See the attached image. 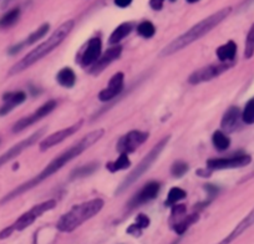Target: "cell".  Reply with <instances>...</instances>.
Listing matches in <instances>:
<instances>
[{
    "label": "cell",
    "instance_id": "6da1fadb",
    "mask_svg": "<svg viewBox=\"0 0 254 244\" xmlns=\"http://www.w3.org/2000/svg\"><path fill=\"white\" fill-rule=\"evenodd\" d=\"M104 133H105L104 128H99V130L88 132L87 135L84 136L80 141H78L74 146L69 147V149H66L65 151H62L59 156L55 157V158H54L53 161H51L50 163H49V165L41 171V172H39L38 175L35 176L34 178L27 181V182H24L23 184H20L19 187H16L15 189L9 192V193L6 194L1 201H0V205L8 203V202H10L11 199L16 198V197L20 196V194L30 191L31 188H34V187H36L38 184H40L41 182L48 180L49 177H51L53 175L59 172V171L61 170L62 167H65L71 159L76 158V157L80 156L83 152H85L86 150H88L91 146H94L97 141L104 136Z\"/></svg>",
    "mask_w": 254,
    "mask_h": 244
},
{
    "label": "cell",
    "instance_id": "7a4b0ae2",
    "mask_svg": "<svg viewBox=\"0 0 254 244\" xmlns=\"http://www.w3.org/2000/svg\"><path fill=\"white\" fill-rule=\"evenodd\" d=\"M230 13H232V8L227 6V8L221 9V10L216 11L212 15L207 16L206 19L201 20L199 23L193 25L191 29H188L187 31L183 32L182 35H179L178 37L172 40L169 45H166L162 49L161 56H169L176 53H179V51L190 46L191 44L199 40L201 37L206 36L209 31H212L214 28L218 27L226 18H228Z\"/></svg>",
    "mask_w": 254,
    "mask_h": 244
},
{
    "label": "cell",
    "instance_id": "3957f363",
    "mask_svg": "<svg viewBox=\"0 0 254 244\" xmlns=\"http://www.w3.org/2000/svg\"><path fill=\"white\" fill-rule=\"evenodd\" d=\"M74 27H75V22H74V20H67V22L62 23V24L50 35V37H49L48 40H45L40 45L32 49V50L30 51V53H28L19 62H16V64L11 67L10 71H9V75L13 76V75L20 74V72H23L24 70L29 69L30 66H32L34 64L39 62L41 59L48 56L51 51L55 50V49L69 36V34L71 32V30L74 29Z\"/></svg>",
    "mask_w": 254,
    "mask_h": 244
},
{
    "label": "cell",
    "instance_id": "277c9868",
    "mask_svg": "<svg viewBox=\"0 0 254 244\" xmlns=\"http://www.w3.org/2000/svg\"><path fill=\"white\" fill-rule=\"evenodd\" d=\"M102 207H104V201L101 198H95L75 206L60 218L56 224L57 229L60 232H65V233L75 231L86 220L96 215L102 210Z\"/></svg>",
    "mask_w": 254,
    "mask_h": 244
},
{
    "label": "cell",
    "instance_id": "5b68a950",
    "mask_svg": "<svg viewBox=\"0 0 254 244\" xmlns=\"http://www.w3.org/2000/svg\"><path fill=\"white\" fill-rule=\"evenodd\" d=\"M169 141V136H166V137H163L160 142H157V144L152 147V150H151V151L141 159L139 166H137V167L135 168V170L132 171L127 177H126V180L123 181L122 184L118 187L117 193H121L122 191L129 188L130 186H132L139 178H141L142 176L144 175V172H147V170H150L151 166H152L153 163H155L156 159L160 157L161 152H162L163 150H165V147L167 146Z\"/></svg>",
    "mask_w": 254,
    "mask_h": 244
},
{
    "label": "cell",
    "instance_id": "8992f818",
    "mask_svg": "<svg viewBox=\"0 0 254 244\" xmlns=\"http://www.w3.org/2000/svg\"><path fill=\"white\" fill-rule=\"evenodd\" d=\"M235 65V61L233 62H222L220 61L218 64H211L207 65V66L201 67V69L196 70L195 72L191 74V76L188 77V83L191 85H198V84L202 83H208L211 80L216 79L220 75L225 74L226 71L233 67Z\"/></svg>",
    "mask_w": 254,
    "mask_h": 244
},
{
    "label": "cell",
    "instance_id": "52a82bcc",
    "mask_svg": "<svg viewBox=\"0 0 254 244\" xmlns=\"http://www.w3.org/2000/svg\"><path fill=\"white\" fill-rule=\"evenodd\" d=\"M55 206H56V201H55V199H49V201L43 202L40 205L34 206L31 210H29L28 212H25L24 214L20 215V217L15 220V223H14L13 226H11V228H13V231L18 232L24 231L25 228L31 226L32 223L38 219L39 217H41L44 213L49 212V211H51L53 208H55Z\"/></svg>",
    "mask_w": 254,
    "mask_h": 244
},
{
    "label": "cell",
    "instance_id": "ba28073f",
    "mask_svg": "<svg viewBox=\"0 0 254 244\" xmlns=\"http://www.w3.org/2000/svg\"><path fill=\"white\" fill-rule=\"evenodd\" d=\"M148 137H150V133L146 132V131L132 130L118 140L116 150L120 153H134L140 146H142L148 140Z\"/></svg>",
    "mask_w": 254,
    "mask_h": 244
},
{
    "label": "cell",
    "instance_id": "9c48e42d",
    "mask_svg": "<svg viewBox=\"0 0 254 244\" xmlns=\"http://www.w3.org/2000/svg\"><path fill=\"white\" fill-rule=\"evenodd\" d=\"M252 162V157L247 153L234 154L223 158H211L207 161V168L211 171L228 170V168L246 167Z\"/></svg>",
    "mask_w": 254,
    "mask_h": 244
},
{
    "label": "cell",
    "instance_id": "30bf717a",
    "mask_svg": "<svg viewBox=\"0 0 254 244\" xmlns=\"http://www.w3.org/2000/svg\"><path fill=\"white\" fill-rule=\"evenodd\" d=\"M56 105H57V102L55 100H50V101H48V102H45L43 106L39 107L38 110H35L31 115H29V116H27V117H23L22 120L16 121L15 125L13 126V132H15V133L20 132V131L25 130V128H28V127H30L31 125H34L35 122L40 121L41 119H44V117L48 116L49 114H51V112L55 110Z\"/></svg>",
    "mask_w": 254,
    "mask_h": 244
},
{
    "label": "cell",
    "instance_id": "8fae6325",
    "mask_svg": "<svg viewBox=\"0 0 254 244\" xmlns=\"http://www.w3.org/2000/svg\"><path fill=\"white\" fill-rule=\"evenodd\" d=\"M44 131H45V128H41V130H39L38 132L32 133V135H30L29 137H27L25 140L20 141V142H18L15 146H13L11 149H9L5 153L1 154V156H0V167L4 165H6L8 162L11 161V159H14L15 157L19 156V154H22L25 150L29 149V147L32 146L34 144H36V142H38V141L41 138V136L44 135Z\"/></svg>",
    "mask_w": 254,
    "mask_h": 244
},
{
    "label": "cell",
    "instance_id": "7c38bea8",
    "mask_svg": "<svg viewBox=\"0 0 254 244\" xmlns=\"http://www.w3.org/2000/svg\"><path fill=\"white\" fill-rule=\"evenodd\" d=\"M161 184L157 181H151V182L146 183L143 187L139 191V193L135 194L131 198L129 203L130 210H134V208L140 207V206L147 203V202L152 201L156 197L158 196V192H160Z\"/></svg>",
    "mask_w": 254,
    "mask_h": 244
},
{
    "label": "cell",
    "instance_id": "4fadbf2b",
    "mask_svg": "<svg viewBox=\"0 0 254 244\" xmlns=\"http://www.w3.org/2000/svg\"><path fill=\"white\" fill-rule=\"evenodd\" d=\"M83 123L84 121L81 120V121L76 122V123L69 126V127L62 128V130L56 131V132L49 135L45 140H43L40 142V151H46V150H50L51 147L61 144L62 141L66 140L67 137H70V136H72L74 133L78 132V131L81 128V126H83Z\"/></svg>",
    "mask_w": 254,
    "mask_h": 244
},
{
    "label": "cell",
    "instance_id": "5bb4252c",
    "mask_svg": "<svg viewBox=\"0 0 254 244\" xmlns=\"http://www.w3.org/2000/svg\"><path fill=\"white\" fill-rule=\"evenodd\" d=\"M123 85H125V75L123 72H117L111 77L109 85L100 91L99 100L102 102H109V101L113 100L123 90Z\"/></svg>",
    "mask_w": 254,
    "mask_h": 244
},
{
    "label": "cell",
    "instance_id": "9a60e30c",
    "mask_svg": "<svg viewBox=\"0 0 254 244\" xmlns=\"http://www.w3.org/2000/svg\"><path fill=\"white\" fill-rule=\"evenodd\" d=\"M101 39L100 37H92L88 40L85 50L81 54V65L83 66H92L101 56Z\"/></svg>",
    "mask_w": 254,
    "mask_h": 244
},
{
    "label": "cell",
    "instance_id": "2e32d148",
    "mask_svg": "<svg viewBox=\"0 0 254 244\" xmlns=\"http://www.w3.org/2000/svg\"><path fill=\"white\" fill-rule=\"evenodd\" d=\"M242 122H243V120H242L241 110L237 106H230L223 115L221 127H222L223 132H234L235 130H238Z\"/></svg>",
    "mask_w": 254,
    "mask_h": 244
},
{
    "label": "cell",
    "instance_id": "e0dca14e",
    "mask_svg": "<svg viewBox=\"0 0 254 244\" xmlns=\"http://www.w3.org/2000/svg\"><path fill=\"white\" fill-rule=\"evenodd\" d=\"M121 54H122V48H121L120 45H115L113 46V48L109 49L107 51H105L104 55L100 56L99 60L91 66V70H90L91 74L97 75L101 71H104L111 62H113V61L117 60V59L120 58Z\"/></svg>",
    "mask_w": 254,
    "mask_h": 244
},
{
    "label": "cell",
    "instance_id": "ac0fdd59",
    "mask_svg": "<svg viewBox=\"0 0 254 244\" xmlns=\"http://www.w3.org/2000/svg\"><path fill=\"white\" fill-rule=\"evenodd\" d=\"M27 100V93L24 91L6 92L3 96V106L0 107V116H5L16 106L22 105Z\"/></svg>",
    "mask_w": 254,
    "mask_h": 244
},
{
    "label": "cell",
    "instance_id": "d6986e66",
    "mask_svg": "<svg viewBox=\"0 0 254 244\" xmlns=\"http://www.w3.org/2000/svg\"><path fill=\"white\" fill-rule=\"evenodd\" d=\"M253 224H254V208L249 212V214L247 215V217H244L243 219L238 223V226L235 227V228L230 232L229 236L226 237V238L218 244H229L230 242L234 241L235 238H238L242 233H244V232H246L249 227L253 226Z\"/></svg>",
    "mask_w": 254,
    "mask_h": 244
},
{
    "label": "cell",
    "instance_id": "ffe728a7",
    "mask_svg": "<svg viewBox=\"0 0 254 244\" xmlns=\"http://www.w3.org/2000/svg\"><path fill=\"white\" fill-rule=\"evenodd\" d=\"M216 54L218 60L222 62H233L235 61V55H237V44L230 40L217 49Z\"/></svg>",
    "mask_w": 254,
    "mask_h": 244
},
{
    "label": "cell",
    "instance_id": "44dd1931",
    "mask_svg": "<svg viewBox=\"0 0 254 244\" xmlns=\"http://www.w3.org/2000/svg\"><path fill=\"white\" fill-rule=\"evenodd\" d=\"M131 30V23H123V24L118 25V27L111 32L110 37H109V43H110V45H118V43H121L126 36H129Z\"/></svg>",
    "mask_w": 254,
    "mask_h": 244
},
{
    "label": "cell",
    "instance_id": "7402d4cb",
    "mask_svg": "<svg viewBox=\"0 0 254 244\" xmlns=\"http://www.w3.org/2000/svg\"><path fill=\"white\" fill-rule=\"evenodd\" d=\"M56 81L60 86H62V88H72L76 83L75 71H74L71 67H64V69H61L57 72Z\"/></svg>",
    "mask_w": 254,
    "mask_h": 244
},
{
    "label": "cell",
    "instance_id": "603a6c76",
    "mask_svg": "<svg viewBox=\"0 0 254 244\" xmlns=\"http://www.w3.org/2000/svg\"><path fill=\"white\" fill-rule=\"evenodd\" d=\"M148 226H150V218L146 214H139L136 218V222L127 228V233L134 237H140L142 231L147 228Z\"/></svg>",
    "mask_w": 254,
    "mask_h": 244
},
{
    "label": "cell",
    "instance_id": "cb8c5ba5",
    "mask_svg": "<svg viewBox=\"0 0 254 244\" xmlns=\"http://www.w3.org/2000/svg\"><path fill=\"white\" fill-rule=\"evenodd\" d=\"M130 166H131V161H130L129 158V154L120 153L118 158H116L115 161H111L107 163L106 168L110 171L111 173H115L121 170H127Z\"/></svg>",
    "mask_w": 254,
    "mask_h": 244
},
{
    "label": "cell",
    "instance_id": "d4e9b609",
    "mask_svg": "<svg viewBox=\"0 0 254 244\" xmlns=\"http://www.w3.org/2000/svg\"><path fill=\"white\" fill-rule=\"evenodd\" d=\"M212 144H213L214 149L223 152L229 149L230 140L226 132H223V131H216L213 133V136H212Z\"/></svg>",
    "mask_w": 254,
    "mask_h": 244
},
{
    "label": "cell",
    "instance_id": "484cf974",
    "mask_svg": "<svg viewBox=\"0 0 254 244\" xmlns=\"http://www.w3.org/2000/svg\"><path fill=\"white\" fill-rule=\"evenodd\" d=\"M198 218H199V214H198L197 212H195L192 213V214L187 215V217L182 218V219H179L173 226L174 232H176L177 234H183L191 226H193V224L197 222Z\"/></svg>",
    "mask_w": 254,
    "mask_h": 244
},
{
    "label": "cell",
    "instance_id": "4316f807",
    "mask_svg": "<svg viewBox=\"0 0 254 244\" xmlns=\"http://www.w3.org/2000/svg\"><path fill=\"white\" fill-rule=\"evenodd\" d=\"M20 18V9L15 8L9 10L8 13L4 14L1 18H0V28L1 29H6V28H10L13 25H15L18 23Z\"/></svg>",
    "mask_w": 254,
    "mask_h": 244
},
{
    "label": "cell",
    "instance_id": "83f0119b",
    "mask_svg": "<svg viewBox=\"0 0 254 244\" xmlns=\"http://www.w3.org/2000/svg\"><path fill=\"white\" fill-rule=\"evenodd\" d=\"M49 29H50V25L43 24L38 30H35L34 32H31V34L27 37V40L22 41V45L25 48V46H28V45H32V44L38 43L39 40L43 39V37L48 34Z\"/></svg>",
    "mask_w": 254,
    "mask_h": 244
},
{
    "label": "cell",
    "instance_id": "f1b7e54d",
    "mask_svg": "<svg viewBox=\"0 0 254 244\" xmlns=\"http://www.w3.org/2000/svg\"><path fill=\"white\" fill-rule=\"evenodd\" d=\"M186 196H187V193H186L185 189L179 188V187H173V188L169 189V196H167V199H166V202H165V205L169 206V207L177 205L179 201L185 199Z\"/></svg>",
    "mask_w": 254,
    "mask_h": 244
},
{
    "label": "cell",
    "instance_id": "f546056e",
    "mask_svg": "<svg viewBox=\"0 0 254 244\" xmlns=\"http://www.w3.org/2000/svg\"><path fill=\"white\" fill-rule=\"evenodd\" d=\"M97 168H99V163H96V162H92V163H88V165L83 166V167L76 168V170L71 173L70 178H71V180H75V178L86 177V176L92 175V173H94Z\"/></svg>",
    "mask_w": 254,
    "mask_h": 244
},
{
    "label": "cell",
    "instance_id": "4dcf8cb0",
    "mask_svg": "<svg viewBox=\"0 0 254 244\" xmlns=\"http://www.w3.org/2000/svg\"><path fill=\"white\" fill-rule=\"evenodd\" d=\"M242 120L247 125L254 123V97H252L244 106V110L242 111Z\"/></svg>",
    "mask_w": 254,
    "mask_h": 244
},
{
    "label": "cell",
    "instance_id": "1f68e13d",
    "mask_svg": "<svg viewBox=\"0 0 254 244\" xmlns=\"http://www.w3.org/2000/svg\"><path fill=\"white\" fill-rule=\"evenodd\" d=\"M137 34L142 37H146V39H150L153 35L156 34V28L155 25L151 22H143L137 27Z\"/></svg>",
    "mask_w": 254,
    "mask_h": 244
},
{
    "label": "cell",
    "instance_id": "d6a6232c",
    "mask_svg": "<svg viewBox=\"0 0 254 244\" xmlns=\"http://www.w3.org/2000/svg\"><path fill=\"white\" fill-rule=\"evenodd\" d=\"M254 55V24L249 29L246 39V46H244V58L251 59Z\"/></svg>",
    "mask_w": 254,
    "mask_h": 244
},
{
    "label": "cell",
    "instance_id": "836d02e7",
    "mask_svg": "<svg viewBox=\"0 0 254 244\" xmlns=\"http://www.w3.org/2000/svg\"><path fill=\"white\" fill-rule=\"evenodd\" d=\"M188 171V165L185 161H176L171 166V175L174 178H179L185 176Z\"/></svg>",
    "mask_w": 254,
    "mask_h": 244
},
{
    "label": "cell",
    "instance_id": "e575fe53",
    "mask_svg": "<svg viewBox=\"0 0 254 244\" xmlns=\"http://www.w3.org/2000/svg\"><path fill=\"white\" fill-rule=\"evenodd\" d=\"M186 213V206L185 205H174L172 207V215L171 219L176 218V219H179Z\"/></svg>",
    "mask_w": 254,
    "mask_h": 244
},
{
    "label": "cell",
    "instance_id": "d590c367",
    "mask_svg": "<svg viewBox=\"0 0 254 244\" xmlns=\"http://www.w3.org/2000/svg\"><path fill=\"white\" fill-rule=\"evenodd\" d=\"M166 0H150V6L153 10H161L163 8V4H165ZM169 1H176V0H169Z\"/></svg>",
    "mask_w": 254,
    "mask_h": 244
},
{
    "label": "cell",
    "instance_id": "8d00e7d4",
    "mask_svg": "<svg viewBox=\"0 0 254 244\" xmlns=\"http://www.w3.org/2000/svg\"><path fill=\"white\" fill-rule=\"evenodd\" d=\"M204 188H206V191L208 192L211 199H213L214 197L218 194V187L213 186V184H206V186H204Z\"/></svg>",
    "mask_w": 254,
    "mask_h": 244
},
{
    "label": "cell",
    "instance_id": "74e56055",
    "mask_svg": "<svg viewBox=\"0 0 254 244\" xmlns=\"http://www.w3.org/2000/svg\"><path fill=\"white\" fill-rule=\"evenodd\" d=\"M132 1L134 0H113L115 5L118 6V8H127V6L131 5Z\"/></svg>",
    "mask_w": 254,
    "mask_h": 244
},
{
    "label": "cell",
    "instance_id": "f35d334b",
    "mask_svg": "<svg viewBox=\"0 0 254 244\" xmlns=\"http://www.w3.org/2000/svg\"><path fill=\"white\" fill-rule=\"evenodd\" d=\"M187 1L190 4H195V3H197V1H199V0H187Z\"/></svg>",
    "mask_w": 254,
    "mask_h": 244
},
{
    "label": "cell",
    "instance_id": "ab89813d",
    "mask_svg": "<svg viewBox=\"0 0 254 244\" xmlns=\"http://www.w3.org/2000/svg\"><path fill=\"white\" fill-rule=\"evenodd\" d=\"M172 244H177V242H174V243H172Z\"/></svg>",
    "mask_w": 254,
    "mask_h": 244
}]
</instances>
